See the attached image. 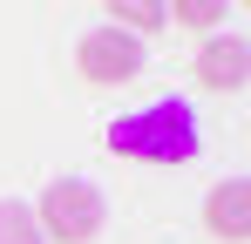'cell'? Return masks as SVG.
<instances>
[{"label":"cell","instance_id":"52a82bcc","mask_svg":"<svg viewBox=\"0 0 251 244\" xmlns=\"http://www.w3.org/2000/svg\"><path fill=\"white\" fill-rule=\"evenodd\" d=\"M0 244H48V238H41V224H34V203L0 197Z\"/></svg>","mask_w":251,"mask_h":244},{"label":"cell","instance_id":"277c9868","mask_svg":"<svg viewBox=\"0 0 251 244\" xmlns=\"http://www.w3.org/2000/svg\"><path fill=\"white\" fill-rule=\"evenodd\" d=\"M197 81L238 95V88L251 81V41H245V34H210L204 54H197Z\"/></svg>","mask_w":251,"mask_h":244},{"label":"cell","instance_id":"7a4b0ae2","mask_svg":"<svg viewBox=\"0 0 251 244\" xmlns=\"http://www.w3.org/2000/svg\"><path fill=\"white\" fill-rule=\"evenodd\" d=\"M102 217H109V203H102V190L88 176H54L41 190V203H34V224H41L48 244H88L102 231Z\"/></svg>","mask_w":251,"mask_h":244},{"label":"cell","instance_id":"3957f363","mask_svg":"<svg viewBox=\"0 0 251 244\" xmlns=\"http://www.w3.org/2000/svg\"><path fill=\"white\" fill-rule=\"evenodd\" d=\"M75 68H82V81H95V88L136 81L143 75V41L123 34V27H95V34H82V48H75Z\"/></svg>","mask_w":251,"mask_h":244},{"label":"cell","instance_id":"8992f818","mask_svg":"<svg viewBox=\"0 0 251 244\" xmlns=\"http://www.w3.org/2000/svg\"><path fill=\"white\" fill-rule=\"evenodd\" d=\"M109 27H123V34H156V27H170V14H163V0H109Z\"/></svg>","mask_w":251,"mask_h":244},{"label":"cell","instance_id":"5b68a950","mask_svg":"<svg viewBox=\"0 0 251 244\" xmlns=\"http://www.w3.org/2000/svg\"><path fill=\"white\" fill-rule=\"evenodd\" d=\"M204 231L224 238V244H245L251 238V183L245 176H224V183L204 197Z\"/></svg>","mask_w":251,"mask_h":244},{"label":"cell","instance_id":"ba28073f","mask_svg":"<svg viewBox=\"0 0 251 244\" xmlns=\"http://www.w3.org/2000/svg\"><path fill=\"white\" fill-rule=\"evenodd\" d=\"M170 21H183V27H217L224 21V0H163Z\"/></svg>","mask_w":251,"mask_h":244},{"label":"cell","instance_id":"6da1fadb","mask_svg":"<svg viewBox=\"0 0 251 244\" xmlns=\"http://www.w3.org/2000/svg\"><path fill=\"white\" fill-rule=\"evenodd\" d=\"M116 156L129 163H190L204 149V136H197V109L183 102V95H163V102H143V109H129V116L109 122V136H102Z\"/></svg>","mask_w":251,"mask_h":244}]
</instances>
